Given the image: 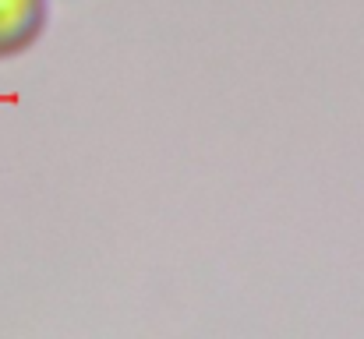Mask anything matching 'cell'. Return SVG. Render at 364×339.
Returning a JSON list of instances; mask_svg holds the SVG:
<instances>
[{
  "mask_svg": "<svg viewBox=\"0 0 364 339\" xmlns=\"http://www.w3.org/2000/svg\"><path fill=\"white\" fill-rule=\"evenodd\" d=\"M50 21V0H0V60L28 53Z\"/></svg>",
  "mask_w": 364,
  "mask_h": 339,
  "instance_id": "1",
  "label": "cell"
}]
</instances>
